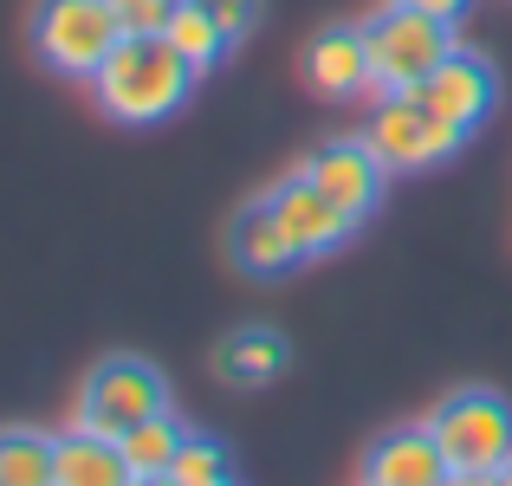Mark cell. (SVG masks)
Segmentation results:
<instances>
[{"mask_svg":"<svg viewBox=\"0 0 512 486\" xmlns=\"http://www.w3.org/2000/svg\"><path fill=\"white\" fill-rule=\"evenodd\" d=\"M195 78L201 72L163 33H124V46L104 59V72L91 78V91H98L104 117H117V124H130V130H150V124H163V117H175L195 98Z\"/></svg>","mask_w":512,"mask_h":486,"instance_id":"obj_1","label":"cell"},{"mask_svg":"<svg viewBox=\"0 0 512 486\" xmlns=\"http://www.w3.org/2000/svg\"><path fill=\"white\" fill-rule=\"evenodd\" d=\"M305 175H312L318 188H325L331 201H338V208H350L363 221V214L376 208V201H383V162H376V150L363 137H338V143H318L312 156L299 162Z\"/></svg>","mask_w":512,"mask_h":486,"instance_id":"obj_11","label":"cell"},{"mask_svg":"<svg viewBox=\"0 0 512 486\" xmlns=\"http://www.w3.org/2000/svg\"><path fill=\"white\" fill-rule=\"evenodd\" d=\"M201 7H208V13H214V20H221V26H227V39H234V46H240V39H247V33H253V26H260V13H266V0H201Z\"/></svg>","mask_w":512,"mask_h":486,"instance_id":"obj_19","label":"cell"},{"mask_svg":"<svg viewBox=\"0 0 512 486\" xmlns=\"http://www.w3.org/2000/svg\"><path fill=\"white\" fill-rule=\"evenodd\" d=\"M357 137L376 150V162L389 175H415V169H441V162L461 156L467 130H454L422 91H376V111Z\"/></svg>","mask_w":512,"mask_h":486,"instance_id":"obj_3","label":"cell"},{"mask_svg":"<svg viewBox=\"0 0 512 486\" xmlns=\"http://www.w3.org/2000/svg\"><path fill=\"white\" fill-rule=\"evenodd\" d=\"M169 409V383L156 363L143 357H104L91 363V376L78 383V409H72V428H91V435H130L137 422Z\"/></svg>","mask_w":512,"mask_h":486,"instance_id":"obj_5","label":"cell"},{"mask_svg":"<svg viewBox=\"0 0 512 486\" xmlns=\"http://www.w3.org/2000/svg\"><path fill=\"white\" fill-rule=\"evenodd\" d=\"M454 461L441 454L428 422H396L370 441L363 454V486H448Z\"/></svg>","mask_w":512,"mask_h":486,"instance_id":"obj_9","label":"cell"},{"mask_svg":"<svg viewBox=\"0 0 512 486\" xmlns=\"http://www.w3.org/2000/svg\"><path fill=\"white\" fill-rule=\"evenodd\" d=\"M493 486H512V461H506V467H500V474H493Z\"/></svg>","mask_w":512,"mask_h":486,"instance_id":"obj_24","label":"cell"},{"mask_svg":"<svg viewBox=\"0 0 512 486\" xmlns=\"http://www.w3.org/2000/svg\"><path fill=\"white\" fill-rule=\"evenodd\" d=\"M305 85H312L318 98H331V104L376 91V65H370L363 26H325V33L305 46Z\"/></svg>","mask_w":512,"mask_h":486,"instance_id":"obj_12","label":"cell"},{"mask_svg":"<svg viewBox=\"0 0 512 486\" xmlns=\"http://www.w3.org/2000/svg\"><path fill=\"white\" fill-rule=\"evenodd\" d=\"M163 39L175 52H182L195 72H214V65L234 52V39H227V26L214 20L201 0H175V13H169V26H163Z\"/></svg>","mask_w":512,"mask_h":486,"instance_id":"obj_15","label":"cell"},{"mask_svg":"<svg viewBox=\"0 0 512 486\" xmlns=\"http://www.w3.org/2000/svg\"><path fill=\"white\" fill-rule=\"evenodd\" d=\"M169 474L182 486H227V480H234V454H227L214 435H188V448L175 454Z\"/></svg>","mask_w":512,"mask_h":486,"instance_id":"obj_18","label":"cell"},{"mask_svg":"<svg viewBox=\"0 0 512 486\" xmlns=\"http://www.w3.org/2000/svg\"><path fill=\"white\" fill-rule=\"evenodd\" d=\"M59 441L39 428H0V486H52Z\"/></svg>","mask_w":512,"mask_h":486,"instance_id":"obj_17","label":"cell"},{"mask_svg":"<svg viewBox=\"0 0 512 486\" xmlns=\"http://www.w3.org/2000/svg\"><path fill=\"white\" fill-rule=\"evenodd\" d=\"M448 486H493V474H454Z\"/></svg>","mask_w":512,"mask_h":486,"instance_id":"obj_23","label":"cell"},{"mask_svg":"<svg viewBox=\"0 0 512 486\" xmlns=\"http://www.w3.org/2000/svg\"><path fill=\"white\" fill-rule=\"evenodd\" d=\"M441 454L454 461V474H500L512 461V402L493 389H454L428 409Z\"/></svg>","mask_w":512,"mask_h":486,"instance_id":"obj_6","label":"cell"},{"mask_svg":"<svg viewBox=\"0 0 512 486\" xmlns=\"http://www.w3.org/2000/svg\"><path fill=\"white\" fill-rule=\"evenodd\" d=\"M111 7H117V13H124V7H137V0H111Z\"/></svg>","mask_w":512,"mask_h":486,"instance_id":"obj_25","label":"cell"},{"mask_svg":"<svg viewBox=\"0 0 512 486\" xmlns=\"http://www.w3.org/2000/svg\"><path fill=\"white\" fill-rule=\"evenodd\" d=\"M286 363H292V344L273 324H240V331H227L214 344V376L227 389H266L286 376Z\"/></svg>","mask_w":512,"mask_h":486,"instance_id":"obj_13","label":"cell"},{"mask_svg":"<svg viewBox=\"0 0 512 486\" xmlns=\"http://www.w3.org/2000/svg\"><path fill=\"white\" fill-rule=\"evenodd\" d=\"M227 486H240V480H227Z\"/></svg>","mask_w":512,"mask_h":486,"instance_id":"obj_26","label":"cell"},{"mask_svg":"<svg viewBox=\"0 0 512 486\" xmlns=\"http://www.w3.org/2000/svg\"><path fill=\"white\" fill-rule=\"evenodd\" d=\"M227 260L247 279H286L292 266H305V253H299V240L286 234L273 195H253V201L234 208V221H227Z\"/></svg>","mask_w":512,"mask_h":486,"instance_id":"obj_10","label":"cell"},{"mask_svg":"<svg viewBox=\"0 0 512 486\" xmlns=\"http://www.w3.org/2000/svg\"><path fill=\"white\" fill-rule=\"evenodd\" d=\"M130 486H182V480H175V474H137Z\"/></svg>","mask_w":512,"mask_h":486,"instance_id":"obj_22","label":"cell"},{"mask_svg":"<svg viewBox=\"0 0 512 486\" xmlns=\"http://www.w3.org/2000/svg\"><path fill=\"white\" fill-rule=\"evenodd\" d=\"M363 39H370L376 91H422L428 72L461 46V39H454V20L422 13V7H409V0H389L383 13H370V20H363Z\"/></svg>","mask_w":512,"mask_h":486,"instance_id":"obj_4","label":"cell"},{"mask_svg":"<svg viewBox=\"0 0 512 486\" xmlns=\"http://www.w3.org/2000/svg\"><path fill=\"white\" fill-rule=\"evenodd\" d=\"M124 13L111 0H33V20H26V39H33V59L46 72L72 78V85H91L104 72L117 46H124Z\"/></svg>","mask_w":512,"mask_h":486,"instance_id":"obj_2","label":"cell"},{"mask_svg":"<svg viewBox=\"0 0 512 486\" xmlns=\"http://www.w3.org/2000/svg\"><path fill=\"white\" fill-rule=\"evenodd\" d=\"M409 7H422V13H441V20H454V26H461V13L474 7V0H409Z\"/></svg>","mask_w":512,"mask_h":486,"instance_id":"obj_21","label":"cell"},{"mask_svg":"<svg viewBox=\"0 0 512 486\" xmlns=\"http://www.w3.org/2000/svg\"><path fill=\"white\" fill-rule=\"evenodd\" d=\"M266 195H273L279 221H286V234L299 240V253H305V260H325V253H338L344 240L357 234V214L338 208V201H331V195H325V188H318L305 169H292L286 182H273Z\"/></svg>","mask_w":512,"mask_h":486,"instance_id":"obj_8","label":"cell"},{"mask_svg":"<svg viewBox=\"0 0 512 486\" xmlns=\"http://www.w3.org/2000/svg\"><path fill=\"white\" fill-rule=\"evenodd\" d=\"M175 13V0H137V7H124V26L130 33H163Z\"/></svg>","mask_w":512,"mask_h":486,"instance_id":"obj_20","label":"cell"},{"mask_svg":"<svg viewBox=\"0 0 512 486\" xmlns=\"http://www.w3.org/2000/svg\"><path fill=\"white\" fill-rule=\"evenodd\" d=\"M422 98L435 104L454 130H467V137H474V130L500 111V65H493L487 52H474V46H454L448 59L428 72Z\"/></svg>","mask_w":512,"mask_h":486,"instance_id":"obj_7","label":"cell"},{"mask_svg":"<svg viewBox=\"0 0 512 486\" xmlns=\"http://www.w3.org/2000/svg\"><path fill=\"white\" fill-rule=\"evenodd\" d=\"M124 448L111 435H91V428H72L59 435V467H52V486H130Z\"/></svg>","mask_w":512,"mask_h":486,"instance_id":"obj_14","label":"cell"},{"mask_svg":"<svg viewBox=\"0 0 512 486\" xmlns=\"http://www.w3.org/2000/svg\"><path fill=\"white\" fill-rule=\"evenodd\" d=\"M188 435H195V428H188L175 409H163V415H150V422H137L130 435H117V448H124L130 474H169L175 454L188 448Z\"/></svg>","mask_w":512,"mask_h":486,"instance_id":"obj_16","label":"cell"}]
</instances>
